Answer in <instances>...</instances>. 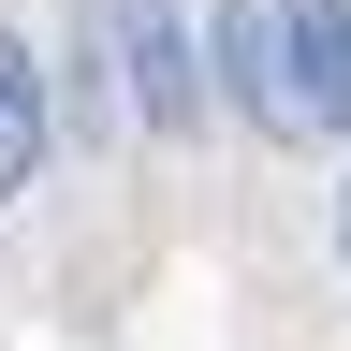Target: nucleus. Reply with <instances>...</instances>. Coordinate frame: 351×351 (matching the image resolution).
Returning <instances> with one entry per match:
<instances>
[{"mask_svg": "<svg viewBox=\"0 0 351 351\" xmlns=\"http://www.w3.org/2000/svg\"><path fill=\"white\" fill-rule=\"evenodd\" d=\"M88 59H117V88H132L147 132H191L205 117V44H191L176 0H88Z\"/></svg>", "mask_w": 351, "mask_h": 351, "instance_id": "nucleus-1", "label": "nucleus"}, {"mask_svg": "<svg viewBox=\"0 0 351 351\" xmlns=\"http://www.w3.org/2000/svg\"><path fill=\"white\" fill-rule=\"evenodd\" d=\"M278 147H337L351 132V0H278Z\"/></svg>", "mask_w": 351, "mask_h": 351, "instance_id": "nucleus-2", "label": "nucleus"}, {"mask_svg": "<svg viewBox=\"0 0 351 351\" xmlns=\"http://www.w3.org/2000/svg\"><path fill=\"white\" fill-rule=\"evenodd\" d=\"M29 176H44V59L0 29V205H15Z\"/></svg>", "mask_w": 351, "mask_h": 351, "instance_id": "nucleus-3", "label": "nucleus"}, {"mask_svg": "<svg viewBox=\"0 0 351 351\" xmlns=\"http://www.w3.org/2000/svg\"><path fill=\"white\" fill-rule=\"evenodd\" d=\"M337 249H351V191H337Z\"/></svg>", "mask_w": 351, "mask_h": 351, "instance_id": "nucleus-4", "label": "nucleus"}]
</instances>
